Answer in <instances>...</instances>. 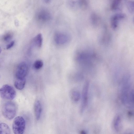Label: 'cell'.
Here are the masks:
<instances>
[{
  "label": "cell",
  "mask_w": 134,
  "mask_h": 134,
  "mask_svg": "<svg viewBox=\"0 0 134 134\" xmlns=\"http://www.w3.org/2000/svg\"><path fill=\"white\" fill-rule=\"evenodd\" d=\"M43 38L41 34H38L34 38V43L38 48L41 47L42 43Z\"/></svg>",
  "instance_id": "14"
},
{
  "label": "cell",
  "mask_w": 134,
  "mask_h": 134,
  "mask_svg": "<svg viewBox=\"0 0 134 134\" xmlns=\"http://www.w3.org/2000/svg\"><path fill=\"white\" fill-rule=\"evenodd\" d=\"M0 95L3 99L11 100L15 97L16 92L12 86L8 85H5L0 88Z\"/></svg>",
  "instance_id": "3"
},
{
  "label": "cell",
  "mask_w": 134,
  "mask_h": 134,
  "mask_svg": "<svg viewBox=\"0 0 134 134\" xmlns=\"http://www.w3.org/2000/svg\"><path fill=\"white\" fill-rule=\"evenodd\" d=\"M91 18L93 23H96L97 21L98 18L97 15L95 14H92L91 16Z\"/></svg>",
  "instance_id": "21"
},
{
  "label": "cell",
  "mask_w": 134,
  "mask_h": 134,
  "mask_svg": "<svg viewBox=\"0 0 134 134\" xmlns=\"http://www.w3.org/2000/svg\"><path fill=\"white\" fill-rule=\"evenodd\" d=\"M25 127V122L23 118L20 116L16 117L13 124V129L15 134H22L24 132Z\"/></svg>",
  "instance_id": "4"
},
{
  "label": "cell",
  "mask_w": 134,
  "mask_h": 134,
  "mask_svg": "<svg viewBox=\"0 0 134 134\" xmlns=\"http://www.w3.org/2000/svg\"><path fill=\"white\" fill-rule=\"evenodd\" d=\"M126 5L127 10L129 13H132L134 12V3L133 1L128 0L126 2Z\"/></svg>",
  "instance_id": "16"
},
{
  "label": "cell",
  "mask_w": 134,
  "mask_h": 134,
  "mask_svg": "<svg viewBox=\"0 0 134 134\" xmlns=\"http://www.w3.org/2000/svg\"><path fill=\"white\" fill-rule=\"evenodd\" d=\"M44 2L47 4L49 3L52 0H44Z\"/></svg>",
  "instance_id": "23"
},
{
  "label": "cell",
  "mask_w": 134,
  "mask_h": 134,
  "mask_svg": "<svg viewBox=\"0 0 134 134\" xmlns=\"http://www.w3.org/2000/svg\"><path fill=\"white\" fill-rule=\"evenodd\" d=\"M34 109L36 118V120H38L40 118L42 111L41 103L39 100H37L35 102Z\"/></svg>",
  "instance_id": "10"
},
{
  "label": "cell",
  "mask_w": 134,
  "mask_h": 134,
  "mask_svg": "<svg viewBox=\"0 0 134 134\" xmlns=\"http://www.w3.org/2000/svg\"><path fill=\"white\" fill-rule=\"evenodd\" d=\"M15 43L14 41L11 42L9 44H8L6 46V49H9L11 48L14 45Z\"/></svg>",
  "instance_id": "22"
},
{
  "label": "cell",
  "mask_w": 134,
  "mask_h": 134,
  "mask_svg": "<svg viewBox=\"0 0 134 134\" xmlns=\"http://www.w3.org/2000/svg\"><path fill=\"white\" fill-rule=\"evenodd\" d=\"M10 129L7 124L4 123L0 124V134H10Z\"/></svg>",
  "instance_id": "13"
},
{
  "label": "cell",
  "mask_w": 134,
  "mask_h": 134,
  "mask_svg": "<svg viewBox=\"0 0 134 134\" xmlns=\"http://www.w3.org/2000/svg\"><path fill=\"white\" fill-rule=\"evenodd\" d=\"M131 82L130 78L125 77L121 83L120 88V97L121 103L125 105L127 103L129 96L131 90Z\"/></svg>",
  "instance_id": "1"
},
{
  "label": "cell",
  "mask_w": 134,
  "mask_h": 134,
  "mask_svg": "<svg viewBox=\"0 0 134 134\" xmlns=\"http://www.w3.org/2000/svg\"><path fill=\"white\" fill-rule=\"evenodd\" d=\"M80 132H81V133L85 134L86 133L85 132L83 131H82Z\"/></svg>",
  "instance_id": "24"
},
{
  "label": "cell",
  "mask_w": 134,
  "mask_h": 134,
  "mask_svg": "<svg viewBox=\"0 0 134 134\" xmlns=\"http://www.w3.org/2000/svg\"><path fill=\"white\" fill-rule=\"evenodd\" d=\"M12 36L10 33H7L3 37V40L5 41H9L12 38Z\"/></svg>",
  "instance_id": "20"
},
{
  "label": "cell",
  "mask_w": 134,
  "mask_h": 134,
  "mask_svg": "<svg viewBox=\"0 0 134 134\" xmlns=\"http://www.w3.org/2000/svg\"><path fill=\"white\" fill-rule=\"evenodd\" d=\"M43 65L42 61L40 60H36L34 63L33 66L36 69L38 70L41 68Z\"/></svg>",
  "instance_id": "19"
},
{
  "label": "cell",
  "mask_w": 134,
  "mask_h": 134,
  "mask_svg": "<svg viewBox=\"0 0 134 134\" xmlns=\"http://www.w3.org/2000/svg\"><path fill=\"white\" fill-rule=\"evenodd\" d=\"M89 86V82L88 81H86L84 85L82 90V102L80 108V112L81 113L83 112L87 105Z\"/></svg>",
  "instance_id": "5"
},
{
  "label": "cell",
  "mask_w": 134,
  "mask_h": 134,
  "mask_svg": "<svg viewBox=\"0 0 134 134\" xmlns=\"http://www.w3.org/2000/svg\"><path fill=\"white\" fill-rule=\"evenodd\" d=\"M134 102V93L133 90H131L128 98L127 104L131 107L133 105Z\"/></svg>",
  "instance_id": "17"
},
{
  "label": "cell",
  "mask_w": 134,
  "mask_h": 134,
  "mask_svg": "<svg viewBox=\"0 0 134 134\" xmlns=\"http://www.w3.org/2000/svg\"><path fill=\"white\" fill-rule=\"evenodd\" d=\"M26 82L25 78H16L14 82V86L18 90H21L23 88Z\"/></svg>",
  "instance_id": "12"
},
{
  "label": "cell",
  "mask_w": 134,
  "mask_h": 134,
  "mask_svg": "<svg viewBox=\"0 0 134 134\" xmlns=\"http://www.w3.org/2000/svg\"><path fill=\"white\" fill-rule=\"evenodd\" d=\"M72 100L75 102L79 101L80 98V94L79 92L77 90L72 91L71 94Z\"/></svg>",
  "instance_id": "15"
},
{
  "label": "cell",
  "mask_w": 134,
  "mask_h": 134,
  "mask_svg": "<svg viewBox=\"0 0 134 134\" xmlns=\"http://www.w3.org/2000/svg\"><path fill=\"white\" fill-rule=\"evenodd\" d=\"M1 51H2L1 49V47H0V53H1Z\"/></svg>",
  "instance_id": "25"
},
{
  "label": "cell",
  "mask_w": 134,
  "mask_h": 134,
  "mask_svg": "<svg viewBox=\"0 0 134 134\" xmlns=\"http://www.w3.org/2000/svg\"><path fill=\"white\" fill-rule=\"evenodd\" d=\"M121 119L119 115L116 116L114 118L112 123L113 127L116 132H119L121 127Z\"/></svg>",
  "instance_id": "11"
},
{
  "label": "cell",
  "mask_w": 134,
  "mask_h": 134,
  "mask_svg": "<svg viewBox=\"0 0 134 134\" xmlns=\"http://www.w3.org/2000/svg\"><path fill=\"white\" fill-rule=\"evenodd\" d=\"M28 71V67L25 62L21 63L18 65L16 69L15 76L16 78H25Z\"/></svg>",
  "instance_id": "6"
},
{
  "label": "cell",
  "mask_w": 134,
  "mask_h": 134,
  "mask_svg": "<svg viewBox=\"0 0 134 134\" xmlns=\"http://www.w3.org/2000/svg\"><path fill=\"white\" fill-rule=\"evenodd\" d=\"M69 36L66 34L59 32L55 34L54 36L55 42L59 44H62L66 43L69 40Z\"/></svg>",
  "instance_id": "7"
},
{
  "label": "cell",
  "mask_w": 134,
  "mask_h": 134,
  "mask_svg": "<svg viewBox=\"0 0 134 134\" xmlns=\"http://www.w3.org/2000/svg\"><path fill=\"white\" fill-rule=\"evenodd\" d=\"M122 0H113L111 5L112 10H115L119 7Z\"/></svg>",
  "instance_id": "18"
},
{
  "label": "cell",
  "mask_w": 134,
  "mask_h": 134,
  "mask_svg": "<svg viewBox=\"0 0 134 134\" xmlns=\"http://www.w3.org/2000/svg\"><path fill=\"white\" fill-rule=\"evenodd\" d=\"M16 110L15 104L11 101H8L3 105L2 111L4 116L8 120H11L15 116Z\"/></svg>",
  "instance_id": "2"
},
{
  "label": "cell",
  "mask_w": 134,
  "mask_h": 134,
  "mask_svg": "<svg viewBox=\"0 0 134 134\" xmlns=\"http://www.w3.org/2000/svg\"><path fill=\"white\" fill-rule=\"evenodd\" d=\"M124 14L122 13H118L113 15L111 18L110 22L112 27L116 28L118 25L119 20L125 18Z\"/></svg>",
  "instance_id": "9"
},
{
  "label": "cell",
  "mask_w": 134,
  "mask_h": 134,
  "mask_svg": "<svg viewBox=\"0 0 134 134\" xmlns=\"http://www.w3.org/2000/svg\"><path fill=\"white\" fill-rule=\"evenodd\" d=\"M51 15L47 10L42 9L39 11L37 13L36 18L40 21L45 22L49 20L51 18Z\"/></svg>",
  "instance_id": "8"
}]
</instances>
